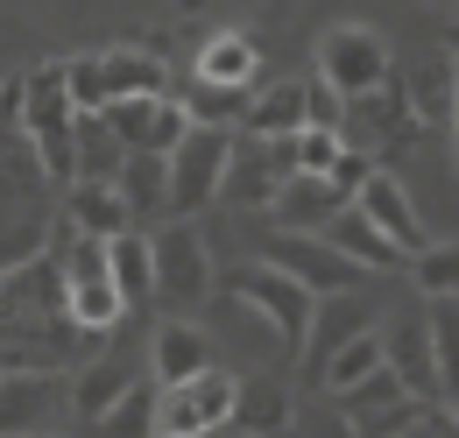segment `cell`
I'll return each instance as SVG.
<instances>
[{
  "label": "cell",
  "mask_w": 459,
  "mask_h": 438,
  "mask_svg": "<svg viewBox=\"0 0 459 438\" xmlns=\"http://www.w3.org/2000/svg\"><path fill=\"white\" fill-rule=\"evenodd\" d=\"M29 78V100H22V135L36 149V163L50 184H78V107H71V85H64V57L22 71Z\"/></svg>",
  "instance_id": "obj_1"
},
{
  "label": "cell",
  "mask_w": 459,
  "mask_h": 438,
  "mask_svg": "<svg viewBox=\"0 0 459 438\" xmlns=\"http://www.w3.org/2000/svg\"><path fill=\"white\" fill-rule=\"evenodd\" d=\"M227 290L262 319V326H276L283 361H304V339H311V311H318V297H311L297 276H283L276 262H247V269L227 276Z\"/></svg>",
  "instance_id": "obj_2"
},
{
  "label": "cell",
  "mask_w": 459,
  "mask_h": 438,
  "mask_svg": "<svg viewBox=\"0 0 459 438\" xmlns=\"http://www.w3.org/2000/svg\"><path fill=\"white\" fill-rule=\"evenodd\" d=\"M64 269V319L78 332H114L127 319V297L114 290V269H107V241H92V233H71V248L57 255Z\"/></svg>",
  "instance_id": "obj_3"
},
{
  "label": "cell",
  "mask_w": 459,
  "mask_h": 438,
  "mask_svg": "<svg viewBox=\"0 0 459 438\" xmlns=\"http://www.w3.org/2000/svg\"><path fill=\"white\" fill-rule=\"evenodd\" d=\"M233 163V127H184V142L170 149V219H198L220 191H227Z\"/></svg>",
  "instance_id": "obj_4"
},
{
  "label": "cell",
  "mask_w": 459,
  "mask_h": 438,
  "mask_svg": "<svg viewBox=\"0 0 459 438\" xmlns=\"http://www.w3.org/2000/svg\"><path fill=\"white\" fill-rule=\"evenodd\" d=\"M233 403H240V375H227V368L170 382L156 396V438H212L220 425H233Z\"/></svg>",
  "instance_id": "obj_5"
},
{
  "label": "cell",
  "mask_w": 459,
  "mask_h": 438,
  "mask_svg": "<svg viewBox=\"0 0 459 438\" xmlns=\"http://www.w3.org/2000/svg\"><path fill=\"white\" fill-rule=\"evenodd\" d=\"M318 78H325L340 100H368V92H382V85L396 78V64H389V43H382L368 22H340V29H325V43H318Z\"/></svg>",
  "instance_id": "obj_6"
},
{
  "label": "cell",
  "mask_w": 459,
  "mask_h": 438,
  "mask_svg": "<svg viewBox=\"0 0 459 438\" xmlns=\"http://www.w3.org/2000/svg\"><path fill=\"white\" fill-rule=\"evenodd\" d=\"M149 248H156V297L163 304H205L212 297V248H205V233L191 226V219H170L163 233H149Z\"/></svg>",
  "instance_id": "obj_7"
},
{
  "label": "cell",
  "mask_w": 459,
  "mask_h": 438,
  "mask_svg": "<svg viewBox=\"0 0 459 438\" xmlns=\"http://www.w3.org/2000/svg\"><path fill=\"white\" fill-rule=\"evenodd\" d=\"M290 177H297V135L262 142V135L233 127V163H227V191L220 198H233V206H276V191Z\"/></svg>",
  "instance_id": "obj_8"
},
{
  "label": "cell",
  "mask_w": 459,
  "mask_h": 438,
  "mask_svg": "<svg viewBox=\"0 0 459 438\" xmlns=\"http://www.w3.org/2000/svg\"><path fill=\"white\" fill-rule=\"evenodd\" d=\"M262 262H276L283 276H297L311 297H340V290H360V283H368V269H360V262H346L325 233H297V226H283V233L269 241V255H262Z\"/></svg>",
  "instance_id": "obj_9"
},
{
  "label": "cell",
  "mask_w": 459,
  "mask_h": 438,
  "mask_svg": "<svg viewBox=\"0 0 459 438\" xmlns=\"http://www.w3.org/2000/svg\"><path fill=\"white\" fill-rule=\"evenodd\" d=\"M333 403L353 417V432H360V438H396V432H410V417H417V396L403 389V375L389 368V361H382L368 382L340 389Z\"/></svg>",
  "instance_id": "obj_10"
},
{
  "label": "cell",
  "mask_w": 459,
  "mask_h": 438,
  "mask_svg": "<svg viewBox=\"0 0 459 438\" xmlns=\"http://www.w3.org/2000/svg\"><path fill=\"white\" fill-rule=\"evenodd\" d=\"M107 127H114L120 149H149V156H170L191 127V113L177 92H156V100H107Z\"/></svg>",
  "instance_id": "obj_11"
},
{
  "label": "cell",
  "mask_w": 459,
  "mask_h": 438,
  "mask_svg": "<svg viewBox=\"0 0 459 438\" xmlns=\"http://www.w3.org/2000/svg\"><path fill=\"white\" fill-rule=\"evenodd\" d=\"M50 410H57L50 368H0V438H43Z\"/></svg>",
  "instance_id": "obj_12"
},
{
  "label": "cell",
  "mask_w": 459,
  "mask_h": 438,
  "mask_svg": "<svg viewBox=\"0 0 459 438\" xmlns=\"http://www.w3.org/2000/svg\"><path fill=\"white\" fill-rule=\"evenodd\" d=\"M353 206H360V213L375 219V226H382V233L396 241L403 255H417V248L431 241V233H424V219H417V206H410V191H403V184L389 177V170H375V177H368V184L353 191Z\"/></svg>",
  "instance_id": "obj_13"
},
{
  "label": "cell",
  "mask_w": 459,
  "mask_h": 438,
  "mask_svg": "<svg viewBox=\"0 0 459 438\" xmlns=\"http://www.w3.org/2000/svg\"><path fill=\"white\" fill-rule=\"evenodd\" d=\"M64 219H71V233H92V241H114V233H127V226H134L127 198H120L114 184H100V177L64 184Z\"/></svg>",
  "instance_id": "obj_14"
},
{
  "label": "cell",
  "mask_w": 459,
  "mask_h": 438,
  "mask_svg": "<svg viewBox=\"0 0 459 438\" xmlns=\"http://www.w3.org/2000/svg\"><path fill=\"white\" fill-rule=\"evenodd\" d=\"M149 368H156V382H163V389L205 375V368H212V339H205V326H191V319L156 326V339H149Z\"/></svg>",
  "instance_id": "obj_15"
},
{
  "label": "cell",
  "mask_w": 459,
  "mask_h": 438,
  "mask_svg": "<svg viewBox=\"0 0 459 438\" xmlns=\"http://www.w3.org/2000/svg\"><path fill=\"white\" fill-rule=\"evenodd\" d=\"M325 241L340 248L346 262H360L368 276H382V269H396V262H403V248H396V241H389V233H382L368 213H360V206H340V213L325 219Z\"/></svg>",
  "instance_id": "obj_16"
},
{
  "label": "cell",
  "mask_w": 459,
  "mask_h": 438,
  "mask_svg": "<svg viewBox=\"0 0 459 438\" xmlns=\"http://www.w3.org/2000/svg\"><path fill=\"white\" fill-rule=\"evenodd\" d=\"M114 191L127 198V213H134V219H170V156L127 149V156H120Z\"/></svg>",
  "instance_id": "obj_17"
},
{
  "label": "cell",
  "mask_w": 459,
  "mask_h": 438,
  "mask_svg": "<svg viewBox=\"0 0 459 438\" xmlns=\"http://www.w3.org/2000/svg\"><path fill=\"white\" fill-rule=\"evenodd\" d=\"M360 326H375V311H368V304H360L353 290H340L333 304L318 297V311H311V339H304V368H311V382H318L325 354H333V346H346V339H353Z\"/></svg>",
  "instance_id": "obj_18"
},
{
  "label": "cell",
  "mask_w": 459,
  "mask_h": 438,
  "mask_svg": "<svg viewBox=\"0 0 459 438\" xmlns=\"http://www.w3.org/2000/svg\"><path fill=\"white\" fill-rule=\"evenodd\" d=\"M100 71H107V100H156V92H170V64L156 50H100Z\"/></svg>",
  "instance_id": "obj_19"
},
{
  "label": "cell",
  "mask_w": 459,
  "mask_h": 438,
  "mask_svg": "<svg viewBox=\"0 0 459 438\" xmlns=\"http://www.w3.org/2000/svg\"><path fill=\"white\" fill-rule=\"evenodd\" d=\"M382 361H389V332L360 326L353 339H346V346H333V354H325V368H318V389H325V396H340V389L368 382Z\"/></svg>",
  "instance_id": "obj_20"
},
{
  "label": "cell",
  "mask_w": 459,
  "mask_h": 438,
  "mask_svg": "<svg viewBox=\"0 0 459 438\" xmlns=\"http://www.w3.org/2000/svg\"><path fill=\"white\" fill-rule=\"evenodd\" d=\"M107 269H114V290L127 297V311L156 297V248H149V233H134V226L114 233L107 241Z\"/></svg>",
  "instance_id": "obj_21"
},
{
  "label": "cell",
  "mask_w": 459,
  "mask_h": 438,
  "mask_svg": "<svg viewBox=\"0 0 459 438\" xmlns=\"http://www.w3.org/2000/svg\"><path fill=\"white\" fill-rule=\"evenodd\" d=\"M297 127H304V78H283V85H255L240 135H262V142H276V135H297Z\"/></svg>",
  "instance_id": "obj_22"
},
{
  "label": "cell",
  "mask_w": 459,
  "mask_h": 438,
  "mask_svg": "<svg viewBox=\"0 0 459 438\" xmlns=\"http://www.w3.org/2000/svg\"><path fill=\"white\" fill-rule=\"evenodd\" d=\"M191 78H205V85H262V50H255V36H212L205 50H198V71Z\"/></svg>",
  "instance_id": "obj_23"
},
{
  "label": "cell",
  "mask_w": 459,
  "mask_h": 438,
  "mask_svg": "<svg viewBox=\"0 0 459 438\" xmlns=\"http://www.w3.org/2000/svg\"><path fill=\"white\" fill-rule=\"evenodd\" d=\"M346 198L333 191V177H290L283 191H276V213H283V226H297V233H325V219L340 213Z\"/></svg>",
  "instance_id": "obj_24"
},
{
  "label": "cell",
  "mask_w": 459,
  "mask_h": 438,
  "mask_svg": "<svg viewBox=\"0 0 459 438\" xmlns=\"http://www.w3.org/2000/svg\"><path fill=\"white\" fill-rule=\"evenodd\" d=\"M127 382H134V368H127V361H85V368H78V382H71V410L100 425L120 396H127Z\"/></svg>",
  "instance_id": "obj_25"
},
{
  "label": "cell",
  "mask_w": 459,
  "mask_h": 438,
  "mask_svg": "<svg viewBox=\"0 0 459 438\" xmlns=\"http://www.w3.org/2000/svg\"><path fill=\"white\" fill-rule=\"evenodd\" d=\"M389 368L403 375V389H410L417 403H431V396H438V368H431V326H396V339H389Z\"/></svg>",
  "instance_id": "obj_26"
},
{
  "label": "cell",
  "mask_w": 459,
  "mask_h": 438,
  "mask_svg": "<svg viewBox=\"0 0 459 438\" xmlns=\"http://www.w3.org/2000/svg\"><path fill=\"white\" fill-rule=\"evenodd\" d=\"M177 100H184V113H191L198 127H240V120H247V100H255V85H205V78H191Z\"/></svg>",
  "instance_id": "obj_27"
},
{
  "label": "cell",
  "mask_w": 459,
  "mask_h": 438,
  "mask_svg": "<svg viewBox=\"0 0 459 438\" xmlns=\"http://www.w3.org/2000/svg\"><path fill=\"white\" fill-rule=\"evenodd\" d=\"M424 326H431V368H438V396L453 403V396H459V297H431Z\"/></svg>",
  "instance_id": "obj_28"
},
{
  "label": "cell",
  "mask_w": 459,
  "mask_h": 438,
  "mask_svg": "<svg viewBox=\"0 0 459 438\" xmlns=\"http://www.w3.org/2000/svg\"><path fill=\"white\" fill-rule=\"evenodd\" d=\"M297 410H290V389L283 382H240V403H233V425L247 438H269L276 425H290Z\"/></svg>",
  "instance_id": "obj_29"
},
{
  "label": "cell",
  "mask_w": 459,
  "mask_h": 438,
  "mask_svg": "<svg viewBox=\"0 0 459 438\" xmlns=\"http://www.w3.org/2000/svg\"><path fill=\"white\" fill-rule=\"evenodd\" d=\"M156 396H163V382H142V375H134L127 396L100 417V432L107 438H156Z\"/></svg>",
  "instance_id": "obj_30"
},
{
  "label": "cell",
  "mask_w": 459,
  "mask_h": 438,
  "mask_svg": "<svg viewBox=\"0 0 459 438\" xmlns=\"http://www.w3.org/2000/svg\"><path fill=\"white\" fill-rule=\"evenodd\" d=\"M120 149L114 127H107V113H78V177H100V184H114L120 177Z\"/></svg>",
  "instance_id": "obj_31"
},
{
  "label": "cell",
  "mask_w": 459,
  "mask_h": 438,
  "mask_svg": "<svg viewBox=\"0 0 459 438\" xmlns=\"http://www.w3.org/2000/svg\"><path fill=\"white\" fill-rule=\"evenodd\" d=\"M410 276H417L424 297H459V248L453 241H424L410 255Z\"/></svg>",
  "instance_id": "obj_32"
},
{
  "label": "cell",
  "mask_w": 459,
  "mask_h": 438,
  "mask_svg": "<svg viewBox=\"0 0 459 438\" xmlns=\"http://www.w3.org/2000/svg\"><path fill=\"white\" fill-rule=\"evenodd\" d=\"M64 85H71V107H78V113H107V71H100V50L64 57Z\"/></svg>",
  "instance_id": "obj_33"
},
{
  "label": "cell",
  "mask_w": 459,
  "mask_h": 438,
  "mask_svg": "<svg viewBox=\"0 0 459 438\" xmlns=\"http://www.w3.org/2000/svg\"><path fill=\"white\" fill-rule=\"evenodd\" d=\"M340 149H346L340 127H297V170H304V177H333Z\"/></svg>",
  "instance_id": "obj_34"
},
{
  "label": "cell",
  "mask_w": 459,
  "mask_h": 438,
  "mask_svg": "<svg viewBox=\"0 0 459 438\" xmlns=\"http://www.w3.org/2000/svg\"><path fill=\"white\" fill-rule=\"evenodd\" d=\"M340 120H346V100L325 78H304V127H340Z\"/></svg>",
  "instance_id": "obj_35"
},
{
  "label": "cell",
  "mask_w": 459,
  "mask_h": 438,
  "mask_svg": "<svg viewBox=\"0 0 459 438\" xmlns=\"http://www.w3.org/2000/svg\"><path fill=\"white\" fill-rule=\"evenodd\" d=\"M368 177H375V156H368V149H353V142H346V149H340V163H333V191H340L346 206H353V191H360V184H368Z\"/></svg>",
  "instance_id": "obj_36"
},
{
  "label": "cell",
  "mask_w": 459,
  "mask_h": 438,
  "mask_svg": "<svg viewBox=\"0 0 459 438\" xmlns=\"http://www.w3.org/2000/svg\"><path fill=\"white\" fill-rule=\"evenodd\" d=\"M304 438H360V432L340 403H325V410H304Z\"/></svg>",
  "instance_id": "obj_37"
},
{
  "label": "cell",
  "mask_w": 459,
  "mask_h": 438,
  "mask_svg": "<svg viewBox=\"0 0 459 438\" xmlns=\"http://www.w3.org/2000/svg\"><path fill=\"white\" fill-rule=\"evenodd\" d=\"M403 438H459V417H453V410L417 403V417H410V432H403Z\"/></svg>",
  "instance_id": "obj_38"
},
{
  "label": "cell",
  "mask_w": 459,
  "mask_h": 438,
  "mask_svg": "<svg viewBox=\"0 0 459 438\" xmlns=\"http://www.w3.org/2000/svg\"><path fill=\"white\" fill-rule=\"evenodd\" d=\"M446 410H453V417H459V396H453V403H446Z\"/></svg>",
  "instance_id": "obj_39"
},
{
  "label": "cell",
  "mask_w": 459,
  "mask_h": 438,
  "mask_svg": "<svg viewBox=\"0 0 459 438\" xmlns=\"http://www.w3.org/2000/svg\"><path fill=\"white\" fill-rule=\"evenodd\" d=\"M438 7H459V0H438Z\"/></svg>",
  "instance_id": "obj_40"
},
{
  "label": "cell",
  "mask_w": 459,
  "mask_h": 438,
  "mask_svg": "<svg viewBox=\"0 0 459 438\" xmlns=\"http://www.w3.org/2000/svg\"><path fill=\"white\" fill-rule=\"evenodd\" d=\"M43 438H64V432H43Z\"/></svg>",
  "instance_id": "obj_41"
},
{
  "label": "cell",
  "mask_w": 459,
  "mask_h": 438,
  "mask_svg": "<svg viewBox=\"0 0 459 438\" xmlns=\"http://www.w3.org/2000/svg\"><path fill=\"white\" fill-rule=\"evenodd\" d=\"M396 438H403V432H396Z\"/></svg>",
  "instance_id": "obj_42"
}]
</instances>
